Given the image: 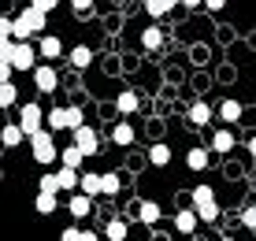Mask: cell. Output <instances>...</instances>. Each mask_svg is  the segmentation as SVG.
<instances>
[{"mask_svg": "<svg viewBox=\"0 0 256 241\" xmlns=\"http://www.w3.org/2000/svg\"><path fill=\"white\" fill-rule=\"evenodd\" d=\"M242 222H245L249 230H256V204H249V208L242 212Z\"/></svg>", "mask_w": 256, "mask_h": 241, "instance_id": "e575fe53", "label": "cell"}, {"mask_svg": "<svg viewBox=\"0 0 256 241\" xmlns=\"http://www.w3.org/2000/svg\"><path fill=\"white\" fill-rule=\"evenodd\" d=\"M82 193H90V197H100L104 193V174H82Z\"/></svg>", "mask_w": 256, "mask_h": 241, "instance_id": "4316f807", "label": "cell"}, {"mask_svg": "<svg viewBox=\"0 0 256 241\" xmlns=\"http://www.w3.org/2000/svg\"><path fill=\"white\" fill-rule=\"evenodd\" d=\"M204 8H208V12H223L226 0H204Z\"/></svg>", "mask_w": 256, "mask_h": 241, "instance_id": "8d00e7d4", "label": "cell"}, {"mask_svg": "<svg viewBox=\"0 0 256 241\" xmlns=\"http://www.w3.org/2000/svg\"><path fill=\"white\" fill-rule=\"evenodd\" d=\"M242 104H238V100H223V104H219V108H216V115H219V119H223V122H238V119H242Z\"/></svg>", "mask_w": 256, "mask_h": 241, "instance_id": "cb8c5ba5", "label": "cell"}, {"mask_svg": "<svg viewBox=\"0 0 256 241\" xmlns=\"http://www.w3.org/2000/svg\"><path fill=\"white\" fill-rule=\"evenodd\" d=\"M0 38H15V19L12 15H0Z\"/></svg>", "mask_w": 256, "mask_h": 241, "instance_id": "d6a6232c", "label": "cell"}, {"mask_svg": "<svg viewBox=\"0 0 256 241\" xmlns=\"http://www.w3.org/2000/svg\"><path fill=\"white\" fill-rule=\"evenodd\" d=\"M82 122H86V115L78 112L74 104H67V108H60V104H56V108L48 112V130H56V134L60 130H78Z\"/></svg>", "mask_w": 256, "mask_h": 241, "instance_id": "277c9868", "label": "cell"}, {"mask_svg": "<svg viewBox=\"0 0 256 241\" xmlns=\"http://www.w3.org/2000/svg\"><path fill=\"white\" fill-rule=\"evenodd\" d=\"M197 222H200L197 208H182L178 216H174V234H178V238H190L193 230H197Z\"/></svg>", "mask_w": 256, "mask_h": 241, "instance_id": "9c48e42d", "label": "cell"}, {"mask_svg": "<svg viewBox=\"0 0 256 241\" xmlns=\"http://www.w3.org/2000/svg\"><path fill=\"white\" fill-rule=\"evenodd\" d=\"M0 138H4V148H15V145H22V141H26V130L19 126V122H8Z\"/></svg>", "mask_w": 256, "mask_h": 241, "instance_id": "44dd1931", "label": "cell"}, {"mask_svg": "<svg viewBox=\"0 0 256 241\" xmlns=\"http://www.w3.org/2000/svg\"><path fill=\"white\" fill-rule=\"evenodd\" d=\"M219 241H238V238H230V234H223V238H219Z\"/></svg>", "mask_w": 256, "mask_h": 241, "instance_id": "ab89813d", "label": "cell"}, {"mask_svg": "<svg viewBox=\"0 0 256 241\" xmlns=\"http://www.w3.org/2000/svg\"><path fill=\"white\" fill-rule=\"evenodd\" d=\"M38 56H41V52L34 48L30 41H15V48H12V64H15V70H34V67H38Z\"/></svg>", "mask_w": 256, "mask_h": 241, "instance_id": "8992f818", "label": "cell"}, {"mask_svg": "<svg viewBox=\"0 0 256 241\" xmlns=\"http://www.w3.org/2000/svg\"><path fill=\"white\" fill-rule=\"evenodd\" d=\"M45 19H48L45 12H38L34 4H26L22 12L15 15V41H30L34 34H41L45 30Z\"/></svg>", "mask_w": 256, "mask_h": 241, "instance_id": "6da1fadb", "label": "cell"}, {"mask_svg": "<svg viewBox=\"0 0 256 241\" xmlns=\"http://www.w3.org/2000/svg\"><path fill=\"white\" fill-rule=\"evenodd\" d=\"M34 86H38L41 93H52V89L60 86L56 67H52V64H38V67H34Z\"/></svg>", "mask_w": 256, "mask_h": 241, "instance_id": "ba28073f", "label": "cell"}, {"mask_svg": "<svg viewBox=\"0 0 256 241\" xmlns=\"http://www.w3.org/2000/svg\"><path fill=\"white\" fill-rule=\"evenodd\" d=\"M116 4H122V0H116Z\"/></svg>", "mask_w": 256, "mask_h": 241, "instance_id": "60d3db41", "label": "cell"}, {"mask_svg": "<svg viewBox=\"0 0 256 241\" xmlns=\"http://www.w3.org/2000/svg\"><path fill=\"white\" fill-rule=\"evenodd\" d=\"M70 8H74L78 15H90L93 12V0H70Z\"/></svg>", "mask_w": 256, "mask_h": 241, "instance_id": "d590c367", "label": "cell"}, {"mask_svg": "<svg viewBox=\"0 0 256 241\" xmlns=\"http://www.w3.org/2000/svg\"><path fill=\"white\" fill-rule=\"evenodd\" d=\"M116 193H119V174L108 171L104 174V197H116Z\"/></svg>", "mask_w": 256, "mask_h": 241, "instance_id": "1f68e13d", "label": "cell"}, {"mask_svg": "<svg viewBox=\"0 0 256 241\" xmlns=\"http://www.w3.org/2000/svg\"><path fill=\"white\" fill-rule=\"evenodd\" d=\"M38 52H41L45 60H60V56H64V44H60V38L45 34V38H41V44H38Z\"/></svg>", "mask_w": 256, "mask_h": 241, "instance_id": "d6986e66", "label": "cell"}, {"mask_svg": "<svg viewBox=\"0 0 256 241\" xmlns=\"http://www.w3.org/2000/svg\"><path fill=\"white\" fill-rule=\"evenodd\" d=\"M112 141H116L119 148H130L138 141V134H134V126L130 122H116V130H112Z\"/></svg>", "mask_w": 256, "mask_h": 241, "instance_id": "e0dca14e", "label": "cell"}, {"mask_svg": "<svg viewBox=\"0 0 256 241\" xmlns=\"http://www.w3.org/2000/svg\"><path fill=\"white\" fill-rule=\"evenodd\" d=\"M182 8H204V0H178Z\"/></svg>", "mask_w": 256, "mask_h": 241, "instance_id": "74e56055", "label": "cell"}, {"mask_svg": "<svg viewBox=\"0 0 256 241\" xmlns=\"http://www.w3.org/2000/svg\"><path fill=\"white\" fill-rule=\"evenodd\" d=\"M15 104H19V89H15V82H0V108L12 112Z\"/></svg>", "mask_w": 256, "mask_h": 241, "instance_id": "603a6c76", "label": "cell"}, {"mask_svg": "<svg viewBox=\"0 0 256 241\" xmlns=\"http://www.w3.org/2000/svg\"><path fill=\"white\" fill-rule=\"evenodd\" d=\"M70 134H74V145L82 148L86 156H96V152H100V134H96L93 126H86V122H82V126L70 130Z\"/></svg>", "mask_w": 256, "mask_h": 241, "instance_id": "52a82bcc", "label": "cell"}, {"mask_svg": "<svg viewBox=\"0 0 256 241\" xmlns=\"http://www.w3.org/2000/svg\"><path fill=\"white\" fill-rule=\"evenodd\" d=\"M41 190H45V193H64V182H60V174H41Z\"/></svg>", "mask_w": 256, "mask_h": 241, "instance_id": "4dcf8cb0", "label": "cell"}, {"mask_svg": "<svg viewBox=\"0 0 256 241\" xmlns=\"http://www.w3.org/2000/svg\"><path fill=\"white\" fill-rule=\"evenodd\" d=\"M178 8V0H145V12L148 19H167V15Z\"/></svg>", "mask_w": 256, "mask_h": 241, "instance_id": "7c38bea8", "label": "cell"}, {"mask_svg": "<svg viewBox=\"0 0 256 241\" xmlns=\"http://www.w3.org/2000/svg\"><path fill=\"white\" fill-rule=\"evenodd\" d=\"M30 152L38 164H52V160H60V145H56V130H38L30 138Z\"/></svg>", "mask_w": 256, "mask_h": 241, "instance_id": "3957f363", "label": "cell"}, {"mask_svg": "<svg viewBox=\"0 0 256 241\" xmlns=\"http://www.w3.org/2000/svg\"><path fill=\"white\" fill-rule=\"evenodd\" d=\"M104 238H108V241H126L130 238V222L126 219H108V226H104Z\"/></svg>", "mask_w": 256, "mask_h": 241, "instance_id": "5bb4252c", "label": "cell"}, {"mask_svg": "<svg viewBox=\"0 0 256 241\" xmlns=\"http://www.w3.org/2000/svg\"><path fill=\"white\" fill-rule=\"evenodd\" d=\"M141 108V96L134 93V89H126V93H119V112L122 115H134Z\"/></svg>", "mask_w": 256, "mask_h": 241, "instance_id": "f1b7e54d", "label": "cell"}, {"mask_svg": "<svg viewBox=\"0 0 256 241\" xmlns=\"http://www.w3.org/2000/svg\"><path fill=\"white\" fill-rule=\"evenodd\" d=\"M19 126L26 130V138H34L38 130H45L48 126V112H41V104H22L19 108Z\"/></svg>", "mask_w": 256, "mask_h": 241, "instance_id": "5b68a950", "label": "cell"}, {"mask_svg": "<svg viewBox=\"0 0 256 241\" xmlns=\"http://www.w3.org/2000/svg\"><path fill=\"white\" fill-rule=\"evenodd\" d=\"M67 212H70L74 219H86V216H93V197H90V193H82V190H78L74 197L67 200Z\"/></svg>", "mask_w": 256, "mask_h": 241, "instance_id": "30bf717a", "label": "cell"}, {"mask_svg": "<svg viewBox=\"0 0 256 241\" xmlns=\"http://www.w3.org/2000/svg\"><path fill=\"white\" fill-rule=\"evenodd\" d=\"M60 182H64V193L82 190V171H74V167H60Z\"/></svg>", "mask_w": 256, "mask_h": 241, "instance_id": "ffe728a7", "label": "cell"}, {"mask_svg": "<svg viewBox=\"0 0 256 241\" xmlns=\"http://www.w3.org/2000/svg\"><path fill=\"white\" fill-rule=\"evenodd\" d=\"M60 160H64V167H74V171H78L82 160H86V152L78 145H64V148H60Z\"/></svg>", "mask_w": 256, "mask_h": 241, "instance_id": "d4e9b609", "label": "cell"}, {"mask_svg": "<svg viewBox=\"0 0 256 241\" xmlns=\"http://www.w3.org/2000/svg\"><path fill=\"white\" fill-rule=\"evenodd\" d=\"M141 48L145 52H160L164 48V30L160 26H145V30H141Z\"/></svg>", "mask_w": 256, "mask_h": 241, "instance_id": "8fae6325", "label": "cell"}, {"mask_svg": "<svg viewBox=\"0 0 256 241\" xmlns=\"http://www.w3.org/2000/svg\"><path fill=\"white\" fill-rule=\"evenodd\" d=\"M212 112L204 100H197V104H190V112H186V119H190V126H208V119H212Z\"/></svg>", "mask_w": 256, "mask_h": 241, "instance_id": "4fadbf2b", "label": "cell"}, {"mask_svg": "<svg viewBox=\"0 0 256 241\" xmlns=\"http://www.w3.org/2000/svg\"><path fill=\"white\" fill-rule=\"evenodd\" d=\"M234 145H238V141H234V134H230V130H216V134H212V152L226 156Z\"/></svg>", "mask_w": 256, "mask_h": 241, "instance_id": "ac0fdd59", "label": "cell"}, {"mask_svg": "<svg viewBox=\"0 0 256 241\" xmlns=\"http://www.w3.org/2000/svg\"><path fill=\"white\" fill-rule=\"evenodd\" d=\"M160 216H164V208L156 200H141L138 204V219L145 222V226H152V222H160Z\"/></svg>", "mask_w": 256, "mask_h": 241, "instance_id": "2e32d148", "label": "cell"}, {"mask_svg": "<svg viewBox=\"0 0 256 241\" xmlns=\"http://www.w3.org/2000/svg\"><path fill=\"white\" fill-rule=\"evenodd\" d=\"M249 156H256V134L249 138Z\"/></svg>", "mask_w": 256, "mask_h": 241, "instance_id": "f35d334b", "label": "cell"}, {"mask_svg": "<svg viewBox=\"0 0 256 241\" xmlns=\"http://www.w3.org/2000/svg\"><path fill=\"white\" fill-rule=\"evenodd\" d=\"M67 60H70V67H74V70H86V67H90V60H93V48H90V44H74V48L67 52Z\"/></svg>", "mask_w": 256, "mask_h": 241, "instance_id": "9a60e30c", "label": "cell"}, {"mask_svg": "<svg viewBox=\"0 0 256 241\" xmlns=\"http://www.w3.org/2000/svg\"><path fill=\"white\" fill-rule=\"evenodd\" d=\"M64 241H100V234H93V230H78V226H67V230H64Z\"/></svg>", "mask_w": 256, "mask_h": 241, "instance_id": "f546056e", "label": "cell"}, {"mask_svg": "<svg viewBox=\"0 0 256 241\" xmlns=\"http://www.w3.org/2000/svg\"><path fill=\"white\" fill-rule=\"evenodd\" d=\"M190 200H193V208H197L200 222H216L219 216H223V208H219V200H216V190H212V186H193Z\"/></svg>", "mask_w": 256, "mask_h": 241, "instance_id": "7a4b0ae2", "label": "cell"}, {"mask_svg": "<svg viewBox=\"0 0 256 241\" xmlns=\"http://www.w3.org/2000/svg\"><path fill=\"white\" fill-rule=\"evenodd\" d=\"M30 4L38 8V12H45V15H48V12H56V8H60V0H30Z\"/></svg>", "mask_w": 256, "mask_h": 241, "instance_id": "836d02e7", "label": "cell"}, {"mask_svg": "<svg viewBox=\"0 0 256 241\" xmlns=\"http://www.w3.org/2000/svg\"><path fill=\"white\" fill-rule=\"evenodd\" d=\"M186 167H190V171H204V167H208V148L193 145L190 152H186Z\"/></svg>", "mask_w": 256, "mask_h": 241, "instance_id": "7402d4cb", "label": "cell"}, {"mask_svg": "<svg viewBox=\"0 0 256 241\" xmlns=\"http://www.w3.org/2000/svg\"><path fill=\"white\" fill-rule=\"evenodd\" d=\"M148 164L152 167H167L171 164V148L167 145H148Z\"/></svg>", "mask_w": 256, "mask_h": 241, "instance_id": "83f0119b", "label": "cell"}, {"mask_svg": "<svg viewBox=\"0 0 256 241\" xmlns=\"http://www.w3.org/2000/svg\"><path fill=\"white\" fill-rule=\"evenodd\" d=\"M34 204H38V212H41V216H52V212L60 208V193H45V190H41Z\"/></svg>", "mask_w": 256, "mask_h": 241, "instance_id": "484cf974", "label": "cell"}]
</instances>
